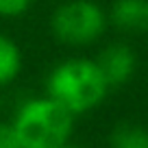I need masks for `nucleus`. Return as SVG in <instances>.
<instances>
[{
    "label": "nucleus",
    "instance_id": "1",
    "mask_svg": "<svg viewBox=\"0 0 148 148\" xmlns=\"http://www.w3.org/2000/svg\"><path fill=\"white\" fill-rule=\"evenodd\" d=\"M107 85L96 61L70 59L55 68L48 79V94L72 113L89 111L105 98Z\"/></svg>",
    "mask_w": 148,
    "mask_h": 148
},
{
    "label": "nucleus",
    "instance_id": "2",
    "mask_svg": "<svg viewBox=\"0 0 148 148\" xmlns=\"http://www.w3.org/2000/svg\"><path fill=\"white\" fill-rule=\"evenodd\" d=\"M13 129L22 148H59L72 131V111L52 98L31 100L20 109Z\"/></svg>",
    "mask_w": 148,
    "mask_h": 148
},
{
    "label": "nucleus",
    "instance_id": "3",
    "mask_svg": "<svg viewBox=\"0 0 148 148\" xmlns=\"http://www.w3.org/2000/svg\"><path fill=\"white\" fill-rule=\"evenodd\" d=\"M105 13L100 7L89 0H72L65 2L52 15V33L57 39L70 46L92 44L105 31Z\"/></svg>",
    "mask_w": 148,
    "mask_h": 148
},
{
    "label": "nucleus",
    "instance_id": "4",
    "mask_svg": "<svg viewBox=\"0 0 148 148\" xmlns=\"http://www.w3.org/2000/svg\"><path fill=\"white\" fill-rule=\"evenodd\" d=\"M96 65L100 68L102 76H105L107 85H122L131 79V74L135 70V57L122 44H113V46L105 48L98 55Z\"/></svg>",
    "mask_w": 148,
    "mask_h": 148
},
{
    "label": "nucleus",
    "instance_id": "5",
    "mask_svg": "<svg viewBox=\"0 0 148 148\" xmlns=\"http://www.w3.org/2000/svg\"><path fill=\"white\" fill-rule=\"evenodd\" d=\"M111 22L122 31H148V0H116L111 7Z\"/></svg>",
    "mask_w": 148,
    "mask_h": 148
},
{
    "label": "nucleus",
    "instance_id": "6",
    "mask_svg": "<svg viewBox=\"0 0 148 148\" xmlns=\"http://www.w3.org/2000/svg\"><path fill=\"white\" fill-rule=\"evenodd\" d=\"M20 65H22V57L20 50L9 37L0 35V85H7L18 76Z\"/></svg>",
    "mask_w": 148,
    "mask_h": 148
},
{
    "label": "nucleus",
    "instance_id": "7",
    "mask_svg": "<svg viewBox=\"0 0 148 148\" xmlns=\"http://www.w3.org/2000/svg\"><path fill=\"white\" fill-rule=\"evenodd\" d=\"M111 148H148V131L135 124H120L111 133Z\"/></svg>",
    "mask_w": 148,
    "mask_h": 148
},
{
    "label": "nucleus",
    "instance_id": "8",
    "mask_svg": "<svg viewBox=\"0 0 148 148\" xmlns=\"http://www.w3.org/2000/svg\"><path fill=\"white\" fill-rule=\"evenodd\" d=\"M0 148H22L13 124H2L0 122Z\"/></svg>",
    "mask_w": 148,
    "mask_h": 148
},
{
    "label": "nucleus",
    "instance_id": "9",
    "mask_svg": "<svg viewBox=\"0 0 148 148\" xmlns=\"http://www.w3.org/2000/svg\"><path fill=\"white\" fill-rule=\"evenodd\" d=\"M28 2L31 0H0V15H7V18H13L26 11Z\"/></svg>",
    "mask_w": 148,
    "mask_h": 148
},
{
    "label": "nucleus",
    "instance_id": "10",
    "mask_svg": "<svg viewBox=\"0 0 148 148\" xmlns=\"http://www.w3.org/2000/svg\"><path fill=\"white\" fill-rule=\"evenodd\" d=\"M59 148H76V146H68V144H61Z\"/></svg>",
    "mask_w": 148,
    "mask_h": 148
}]
</instances>
